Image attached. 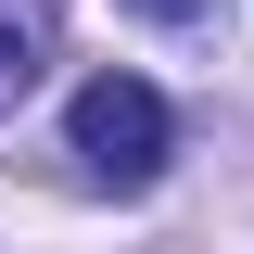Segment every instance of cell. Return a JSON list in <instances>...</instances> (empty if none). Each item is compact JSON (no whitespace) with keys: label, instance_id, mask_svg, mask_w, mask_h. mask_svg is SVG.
Listing matches in <instances>:
<instances>
[{"label":"cell","instance_id":"obj_1","mask_svg":"<svg viewBox=\"0 0 254 254\" xmlns=\"http://www.w3.org/2000/svg\"><path fill=\"white\" fill-rule=\"evenodd\" d=\"M76 165H89V178H115V190H140L165 165V140H178V127H165V102L140 89V76H89V89H76Z\"/></svg>","mask_w":254,"mask_h":254},{"label":"cell","instance_id":"obj_2","mask_svg":"<svg viewBox=\"0 0 254 254\" xmlns=\"http://www.w3.org/2000/svg\"><path fill=\"white\" fill-rule=\"evenodd\" d=\"M51 51V0H0V89H26Z\"/></svg>","mask_w":254,"mask_h":254},{"label":"cell","instance_id":"obj_3","mask_svg":"<svg viewBox=\"0 0 254 254\" xmlns=\"http://www.w3.org/2000/svg\"><path fill=\"white\" fill-rule=\"evenodd\" d=\"M140 13H165V26H203V13H216V0H140Z\"/></svg>","mask_w":254,"mask_h":254}]
</instances>
